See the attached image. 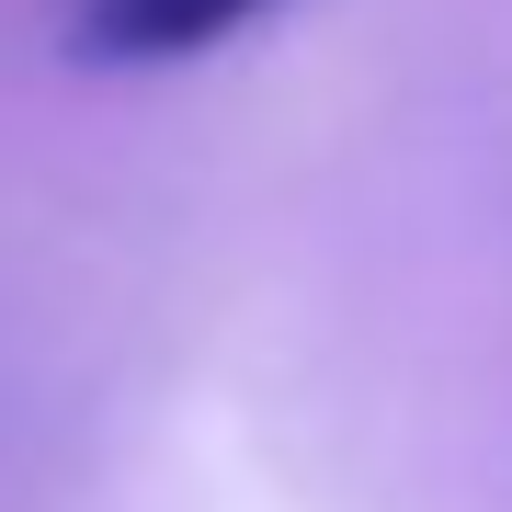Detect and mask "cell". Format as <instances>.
I'll use <instances>...</instances> for the list:
<instances>
[{"mask_svg":"<svg viewBox=\"0 0 512 512\" xmlns=\"http://www.w3.org/2000/svg\"><path fill=\"white\" fill-rule=\"evenodd\" d=\"M262 12L274 0H80L69 12V57L80 69H183V57H217Z\"/></svg>","mask_w":512,"mask_h":512,"instance_id":"obj_1","label":"cell"}]
</instances>
